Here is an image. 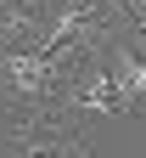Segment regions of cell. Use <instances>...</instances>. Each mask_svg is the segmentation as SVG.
I'll list each match as a JSON object with an SVG mask.
<instances>
[{
  "mask_svg": "<svg viewBox=\"0 0 146 158\" xmlns=\"http://www.w3.org/2000/svg\"><path fill=\"white\" fill-rule=\"evenodd\" d=\"M101 62L112 68V79H118V90L129 96V107L135 113H146V40H101Z\"/></svg>",
  "mask_w": 146,
  "mask_h": 158,
  "instance_id": "cell-1",
  "label": "cell"
}]
</instances>
